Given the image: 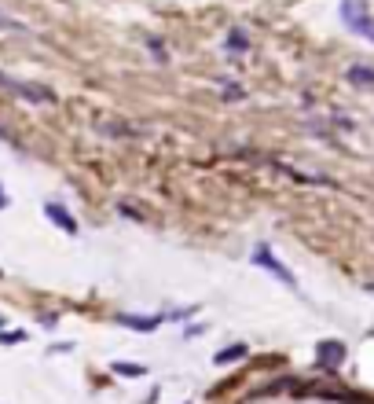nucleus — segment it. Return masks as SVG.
<instances>
[{
    "label": "nucleus",
    "instance_id": "obj_7",
    "mask_svg": "<svg viewBox=\"0 0 374 404\" xmlns=\"http://www.w3.org/2000/svg\"><path fill=\"white\" fill-rule=\"evenodd\" d=\"M352 85H374V67H349Z\"/></svg>",
    "mask_w": 374,
    "mask_h": 404
},
{
    "label": "nucleus",
    "instance_id": "obj_12",
    "mask_svg": "<svg viewBox=\"0 0 374 404\" xmlns=\"http://www.w3.org/2000/svg\"><path fill=\"white\" fill-rule=\"evenodd\" d=\"M0 209H8V191L0 188Z\"/></svg>",
    "mask_w": 374,
    "mask_h": 404
},
{
    "label": "nucleus",
    "instance_id": "obj_11",
    "mask_svg": "<svg viewBox=\"0 0 374 404\" xmlns=\"http://www.w3.org/2000/svg\"><path fill=\"white\" fill-rule=\"evenodd\" d=\"M15 342H22V331H4L0 334V346H15Z\"/></svg>",
    "mask_w": 374,
    "mask_h": 404
},
{
    "label": "nucleus",
    "instance_id": "obj_4",
    "mask_svg": "<svg viewBox=\"0 0 374 404\" xmlns=\"http://www.w3.org/2000/svg\"><path fill=\"white\" fill-rule=\"evenodd\" d=\"M367 15V0H341V19H345V26H352L356 19H363Z\"/></svg>",
    "mask_w": 374,
    "mask_h": 404
},
{
    "label": "nucleus",
    "instance_id": "obj_5",
    "mask_svg": "<svg viewBox=\"0 0 374 404\" xmlns=\"http://www.w3.org/2000/svg\"><path fill=\"white\" fill-rule=\"evenodd\" d=\"M242 357H246V346H242V342H235V346H227L224 353H217L213 360L224 367V364H232V360H242Z\"/></svg>",
    "mask_w": 374,
    "mask_h": 404
},
{
    "label": "nucleus",
    "instance_id": "obj_3",
    "mask_svg": "<svg viewBox=\"0 0 374 404\" xmlns=\"http://www.w3.org/2000/svg\"><path fill=\"white\" fill-rule=\"evenodd\" d=\"M118 323H121V327H128V331L151 334V331H158V327H161V316H128V313H121V316H118Z\"/></svg>",
    "mask_w": 374,
    "mask_h": 404
},
{
    "label": "nucleus",
    "instance_id": "obj_13",
    "mask_svg": "<svg viewBox=\"0 0 374 404\" xmlns=\"http://www.w3.org/2000/svg\"><path fill=\"white\" fill-rule=\"evenodd\" d=\"M4 323H8V320H4V316H0V331H4Z\"/></svg>",
    "mask_w": 374,
    "mask_h": 404
},
{
    "label": "nucleus",
    "instance_id": "obj_2",
    "mask_svg": "<svg viewBox=\"0 0 374 404\" xmlns=\"http://www.w3.org/2000/svg\"><path fill=\"white\" fill-rule=\"evenodd\" d=\"M253 265H261V268H268V272H272L275 280H283L286 287H294V276H290V272H286V268H283L279 261H275V254H272L268 247H257V250H253Z\"/></svg>",
    "mask_w": 374,
    "mask_h": 404
},
{
    "label": "nucleus",
    "instance_id": "obj_1",
    "mask_svg": "<svg viewBox=\"0 0 374 404\" xmlns=\"http://www.w3.org/2000/svg\"><path fill=\"white\" fill-rule=\"evenodd\" d=\"M44 217L52 221V224H59L67 235H77V217H74L62 202H44Z\"/></svg>",
    "mask_w": 374,
    "mask_h": 404
},
{
    "label": "nucleus",
    "instance_id": "obj_9",
    "mask_svg": "<svg viewBox=\"0 0 374 404\" xmlns=\"http://www.w3.org/2000/svg\"><path fill=\"white\" fill-rule=\"evenodd\" d=\"M349 30H352V34H360V37H367V41H374V19H370V15H363V19H356Z\"/></svg>",
    "mask_w": 374,
    "mask_h": 404
},
{
    "label": "nucleus",
    "instance_id": "obj_6",
    "mask_svg": "<svg viewBox=\"0 0 374 404\" xmlns=\"http://www.w3.org/2000/svg\"><path fill=\"white\" fill-rule=\"evenodd\" d=\"M114 371H118V375H128V379H143V375H147V367H143V364H128V360H114Z\"/></svg>",
    "mask_w": 374,
    "mask_h": 404
},
{
    "label": "nucleus",
    "instance_id": "obj_10",
    "mask_svg": "<svg viewBox=\"0 0 374 404\" xmlns=\"http://www.w3.org/2000/svg\"><path fill=\"white\" fill-rule=\"evenodd\" d=\"M246 44H250V41H246V34H239V30H232V34H227V48H239V52H242Z\"/></svg>",
    "mask_w": 374,
    "mask_h": 404
},
{
    "label": "nucleus",
    "instance_id": "obj_8",
    "mask_svg": "<svg viewBox=\"0 0 374 404\" xmlns=\"http://www.w3.org/2000/svg\"><path fill=\"white\" fill-rule=\"evenodd\" d=\"M341 357H345V346L341 342H323L319 346V364L323 360H341Z\"/></svg>",
    "mask_w": 374,
    "mask_h": 404
}]
</instances>
